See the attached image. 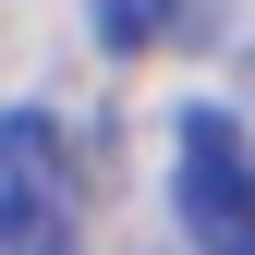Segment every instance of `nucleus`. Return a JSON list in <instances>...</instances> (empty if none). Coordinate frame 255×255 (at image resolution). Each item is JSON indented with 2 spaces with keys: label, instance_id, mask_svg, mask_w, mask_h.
Returning a JSON list of instances; mask_svg holds the SVG:
<instances>
[{
  "label": "nucleus",
  "instance_id": "nucleus-2",
  "mask_svg": "<svg viewBox=\"0 0 255 255\" xmlns=\"http://www.w3.org/2000/svg\"><path fill=\"white\" fill-rule=\"evenodd\" d=\"M85 182L61 110H0V255H73Z\"/></svg>",
  "mask_w": 255,
  "mask_h": 255
},
{
  "label": "nucleus",
  "instance_id": "nucleus-1",
  "mask_svg": "<svg viewBox=\"0 0 255 255\" xmlns=\"http://www.w3.org/2000/svg\"><path fill=\"white\" fill-rule=\"evenodd\" d=\"M170 207L195 255H255V134L231 110H182L170 134Z\"/></svg>",
  "mask_w": 255,
  "mask_h": 255
},
{
  "label": "nucleus",
  "instance_id": "nucleus-3",
  "mask_svg": "<svg viewBox=\"0 0 255 255\" xmlns=\"http://www.w3.org/2000/svg\"><path fill=\"white\" fill-rule=\"evenodd\" d=\"M85 24H98V49L134 61V49H158V37L182 24V0H85Z\"/></svg>",
  "mask_w": 255,
  "mask_h": 255
}]
</instances>
